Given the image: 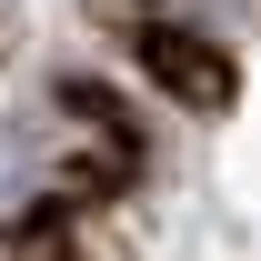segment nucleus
<instances>
[{
  "instance_id": "nucleus-1",
  "label": "nucleus",
  "mask_w": 261,
  "mask_h": 261,
  "mask_svg": "<svg viewBox=\"0 0 261 261\" xmlns=\"http://www.w3.org/2000/svg\"><path fill=\"white\" fill-rule=\"evenodd\" d=\"M141 70L161 81L181 111H231V50L221 40H201V31H141Z\"/></svg>"
}]
</instances>
